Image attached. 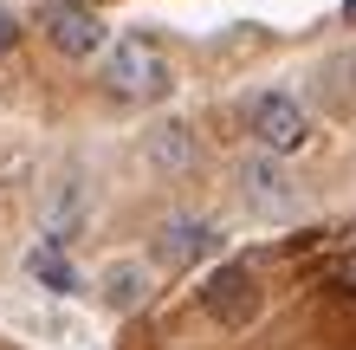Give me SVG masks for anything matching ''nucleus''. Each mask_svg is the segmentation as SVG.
Returning a JSON list of instances; mask_svg holds the SVG:
<instances>
[{
  "instance_id": "f257e3e1",
  "label": "nucleus",
  "mask_w": 356,
  "mask_h": 350,
  "mask_svg": "<svg viewBox=\"0 0 356 350\" xmlns=\"http://www.w3.org/2000/svg\"><path fill=\"white\" fill-rule=\"evenodd\" d=\"M104 85H111V97H123V104H156V97H169L175 65H169V52H162V39L123 33L117 46H104Z\"/></svg>"
},
{
  "instance_id": "f03ea898",
  "label": "nucleus",
  "mask_w": 356,
  "mask_h": 350,
  "mask_svg": "<svg viewBox=\"0 0 356 350\" xmlns=\"http://www.w3.org/2000/svg\"><path fill=\"white\" fill-rule=\"evenodd\" d=\"M246 130H253V143L266 156H298L311 143V111L291 91H259L253 104H246Z\"/></svg>"
},
{
  "instance_id": "7ed1b4c3",
  "label": "nucleus",
  "mask_w": 356,
  "mask_h": 350,
  "mask_svg": "<svg viewBox=\"0 0 356 350\" xmlns=\"http://www.w3.org/2000/svg\"><path fill=\"white\" fill-rule=\"evenodd\" d=\"M201 305H207V318H220V331H246V324L259 318V279H253V266L220 260L214 273H207V285H201Z\"/></svg>"
},
{
  "instance_id": "20e7f679",
  "label": "nucleus",
  "mask_w": 356,
  "mask_h": 350,
  "mask_svg": "<svg viewBox=\"0 0 356 350\" xmlns=\"http://www.w3.org/2000/svg\"><path fill=\"white\" fill-rule=\"evenodd\" d=\"M240 195H246V208H253V214H272V221H291V214L305 208L298 182H291L285 162L266 156V150H253V156L240 162Z\"/></svg>"
},
{
  "instance_id": "39448f33",
  "label": "nucleus",
  "mask_w": 356,
  "mask_h": 350,
  "mask_svg": "<svg viewBox=\"0 0 356 350\" xmlns=\"http://www.w3.org/2000/svg\"><path fill=\"white\" fill-rule=\"evenodd\" d=\"M220 228L214 221H201V214H175V221H162L156 228V260L169 266V273H188V266H207V260H220Z\"/></svg>"
},
{
  "instance_id": "423d86ee",
  "label": "nucleus",
  "mask_w": 356,
  "mask_h": 350,
  "mask_svg": "<svg viewBox=\"0 0 356 350\" xmlns=\"http://www.w3.org/2000/svg\"><path fill=\"white\" fill-rule=\"evenodd\" d=\"M39 26H46V39L65 58H91V52H104L111 46V33H104V19L85 7V0H52L46 13H39Z\"/></svg>"
},
{
  "instance_id": "0eeeda50",
  "label": "nucleus",
  "mask_w": 356,
  "mask_h": 350,
  "mask_svg": "<svg viewBox=\"0 0 356 350\" xmlns=\"http://www.w3.org/2000/svg\"><path fill=\"white\" fill-rule=\"evenodd\" d=\"M149 279H156V273H149L143 260H117L111 273H104V305H111L117 318H123V312H136V305H143V299L156 292Z\"/></svg>"
},
{
  "instance_id": "6e6552de",
  "label": "nucleus",
  "mask_w": 356,
  "mask_h": 350,
  "mask_svg": "<svg viewBox=\"0 0 356 350\" xmlns=\"http://www.w3.org/2000/svg\"><path fill=\"white\" fill-rule=\"evenodd\" d=\"M143 156L156 162V169H169V175H181L188 162H195V136H188V123H156L149 136H143Z\"/></svg>"
},
{
  "instance_id": "1a4fd4ad",
  "label": "nucleus",
  "mask_w": 356,
  "mask_h": 350,
  "mask_svg": "<svg viewBox=\"0 0 356 350\" xmlns=\"http://www.w3.org/2000/svg\"><path fill=\"white\" fill-rule=\"evenodd\" d=\"M26 273L46 285V292H65V299L78 292V266L58 253V246H33V253H26Z\"/></svg>"
},
{
  "instance_id": "9d476101",
  "label": "nucleus",
  "mask_w": 356,
  "mask_h": 350,
  "mask_svg": "<svg viewBox=\"0 0 356 350\" xmlns=\"http://www.w3.org/2000/svg\"><path fill=\"white\" fill-rule=\"evenodd\" d=\"M337 285H350V292H356V253H343V260H337Z\"/></svg>"
},
{
  "instance_id": "9b49d317",
  "label": "nucleus",
  "mask_w": 356,
  "mask_h": 350,
  "mask_svg": "<svg viewBox=\"0 0 356 350\" xmlns=\"http://www.w3.org/2000/svg\"><path fill=\"white\" fill-rule=\"evenodd\" d=\"M13 33H19V26H13V13H7V7H0V52H7V46H13Z\"/></svg>"
},
{
  "instance_id": "f8f14e48",
  "label": "nucleus",
  "mask_w": 356,
  "mask_h": 350,
  "mask_svg": "<svg viewBox=\"0 0 356 350\" xmlns=\"http://www.w3.org/2000/svg\"><path fill=\"white\" fill-rule=\"evenodd\" d=\"M343 13H350V19H356V0H343Z\"/></svg>"
}]
</instances>
